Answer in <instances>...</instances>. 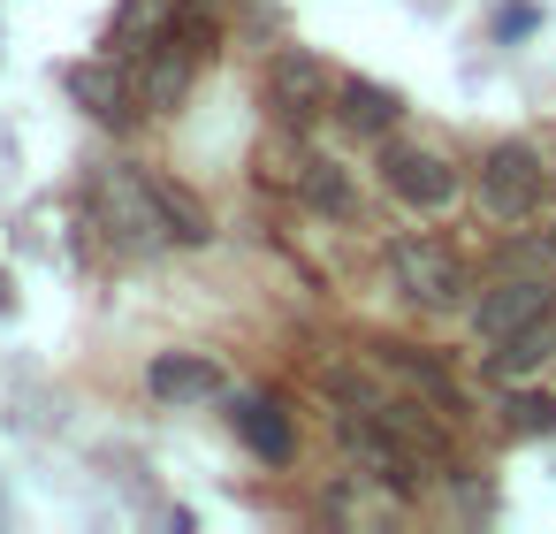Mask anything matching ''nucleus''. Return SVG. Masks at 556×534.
I'll return each instance as SVG.
<instances>
[{
  "instance_id": "obj_15",
  "label": "nucleus",
  "mask_w": 556,
  "mask_h": 534,
  "mask_svg": "<svg viewBox=\"0 0 556 534\" xmlns=\"http://www.w3.org/2000/svg\"><path fill=\"white\" fill-rule=\"evenodd\" d=\"M153 207H161V222H168V245H206L214 237V222H206V207L184 191V184H168V176H153Z\"/></svg>"
},
{
  "instance_id": "obj_11",
  "label": "nucleus",
  "mask_w": 556,
  "mask_h": 534,
  "mask_svg": "<svg viewBox=\"0 0 556 534\" xmlns=\"http://www.w3.org/2000/svg\"><path fill=\"white\" fill-rule=\"evenodd\" d=\"M556 359V306L541 313V321H526V328H510L503 344H495V359H488V374L495 382H518V374H533V367H548Z\"/></svg>"
},
{
  "instance_id": "obj_18",
  "label": "nucleus",
  "mask_w": 556,
  "mask_h": 534,
  "mask_svg": "<svg viewBox=\"0 0 556 534\" xmlns=\"http://www.w3.org/2000/svg\"><path fill=\"white\" fill-rule=\"evenodd\" d=\"M541 245H548V260H556V229H548V237H541Z\"/></svg>"
},
{
  "instance_id": "obj_16",
  "label": "nucleus",
  "mask_w": 556,
  "mask_h": 534,
  "mask_svg": "<svg viewBox=\"0 0 556 534\" xmlns=\"http://www.w3.org/2000/svg\"><path fill=\"white\" fill-rule=\"evenodd\" d=\"M298 199L305 207H320V214H351V184H343V169L336 161H298Z\"/></svg>"
},
{
  "instance_id": "obj_6",
  "label": "nucleus",
  "mask_w": 556,
  "mask_h": 534,
  "mask_svg": "<svg viewBox=\"0 0 556 534\" xmlns=\"http://www.w3.org/2000/svg\"><path fill=\"white\" fill-rule=\"evenodd\" d=\"M336 427H343V450L366 465V481H381V488H396V496H412V488H419V465H412V450H404V443H396V435H389V427H381L366 405H351Z\"/></svg>"
},
{
  "instance_id": "obj_8",
  "label": "nucleus",
  "mask_w": 556,
  "mask_h": 534,
  "mask_svg": "<svg viewBox=\"0 0 556 534\" xmlns=\"http://www.w3.org/2000/svg\"><path fill=\"white\" fill-rule=\"evenodd\" d=\"M146 382H153V397H168V405H206V397H222V367L199 359V351H161Z\"/></svg>"
},
{
  "instance_id": "obj_1",
  "label": "nucleus",
  "mask_w": 556,
  "mask_h": 534,
  "mask_svg": "<svg viewBox=\"0 0 556 534\" xmlns=\"http://www.w3.org/2000/svg\"><path fill=\"white\" fill-rule=\"evenodd\" d=\"M92 214H100V229H108L123 252L168 245V222H161V207H153V176H138V169H100V176H92Z\"/></svg>"
},
{
  "instance_id": "obj_17",
  "label": "nucleus",
  "mask_w": 556,
  "mask_h": 534,
  "mask_svg": "<svg viewBox=\"0 0 556 534\" xmlns=\"http://www.w3.org/2000/svg\"><path fill=\"white\" fill-rule=\"evenodd\" d=\"M510 427L518 435H548L556 427V397H510Z\"/></svg>"
},
{
  "instance_id": "obj_3",
  "label": "nucleus",
  "mask_w": 556,
  "mask_h": 534,
  "mask_svg": "<svg viewBox=\"0 0 556 534\" xmlns=\"http://www.w3.org/2000/svg\"><path fill=\"white\" fill-rule=\"evenodd\" d=\"M541 199H548V169H541L533 146H495V153L480 161V207H488L495 222H533Z\"/></svg>"
},
{
  "instance_id": "obj_14",
  "label": "nucleus",
  "mask_w": 556,
  "mask_h": 534,
  "mask_svg": "<svg viewBox=\"0 0 556 534\" xmlns=\"http://www.w3.org/2000/svg\"><path fill=\"white\" fill-rule=\"evenodd\" d=\"M191 62H199V54H191L184 39H161L153 62H146V77H138V100H146V108H176L184 85H191Z\"/></svg>"
},
{
  "instance_id": "obj_12",
  "label": "nucleus",
  "mask_w": 556,
  "mask_h": 534,
  "mask_svg": "<svg viewBox=\"0 0 556 534\" xmlns=\"http://www.w3.org/2000/svg\"><path fill=\"white\" fill-rule=\"evenodd\" d=\"M381 367H396V374H404V382H412V389L434 405V420H457V412H465L457 382H450V374H442L427 351H412V344H381Z\"/></svg>"
},
{
  "instance_id": "obj_13",
  "label": "nucleus",
  "mask_w": 556,
  "mask_h": 534,
  "mask_svg": "<svg viewBox=\"0 0 556 534\" xmlns=\"http://www.w3.org/2000/svg\"><path fill=\"white\" fill-rule=\"evenodd\" d=\"M229 420H237V435H244L267 465H282V458H290V420H282V405H275V397H237V405H229Z\"/></svg>"
},
{
  "instance_id": "obj_9",
  "label": "nucleus",
  "mask_w": 556,
  "mask_h": 534,
  "mask_svg": "<svg viewBox=\"0 0 556 534\" xmlns=\"http://www.w3.org/2000/svg\"><path fill=\"white\" fill-rule=\"evenodd\" d=\"M336 115H343L351 131H366V138H389L396 115H404V100H396L389 85H374V77H336Z\"/></svg>"
},
{
  "instance_id": "obj_5",
  "label": "nucleus",
  "mask_w": 556,
  "mask_h": 534,
  "mask_svg": "<svg viewBox=\"0 0 556 534\" xmlns=\"http://www.w3.org/2000/svg\"><path fill=\"white\" fill-rule=\"evenodd\" d=\"M381 184L419 214H442L457 199V169L442 153H427V146H381Z\"/></svg>"
},
{
  "instance_id": "obj_10",
  "label": "nucleus",
  "mask_w": 556,
  "mask_h": 534,
  "mask_svg": "<svg viewBox=\"0 0 556 534\" xmlns=\"http://www.w3.org/2000/svg\"><path fill=\"white\" fill-rule=\"evenodd\" d=\"M70 92H77L85 115H100V123H130V115H138V85H130L123 70H108V62L70 70Z\"/></svg>"
},
{
  "instance_id": "obj_2",
  "label": "nucleus",
  "mask_w": 556,
  "mask_h": 534,
  "mask_svg": "<svg viewBox=\"0 0 556 534\" xmlns=\"http://www.w3.org/2000/svg\"><path fill=\"white\" fill-rule=\"evenodd\" d=\"M389 275H396L404 298L427 306V313H450V306L465 298V260H457L442 237H396V245H389Z\"/></svg>"
},
{
  "instance_id": "obj_7",
  "label": "nucleus",
  "mask_w": 556,
  "mask_h": 534,
  "mask_svg": "<svg viewBox=\"0 0 556 534\" xmlns=\"http://www.w3.org/2000/svg\"><path fill=\"white\" fill-rule=\"evenodd\" d=\"M548 306H556V290H548L541 275H503V283H495V290H488V298L472 306V321H480V336H488V344H503L510 328L541 321Z\"/></svg>"
},
{
  "instance_id": "obj_4",
  "label": "nucleus",
  "mask_w": 556,
  "mask_h": 534,
  "mask_svg": "<svg viewBox=\"0 0 556 534\" xmlns=\"http://www.w3.org/2000/svg\"><path fill=\"white\" fill-rule=\"evenodd\" d=\"M267 100H275V115H282V123H313V115H328L336 77H328V62H320V54L282 47V54L267 62Z\"/></svg>"
}]
</instances>
